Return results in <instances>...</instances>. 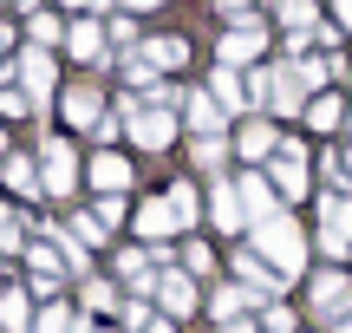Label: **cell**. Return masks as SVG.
Here are the masks:
<instances>
[{
    "label": "cell",
    "instance_id": "cell-1",
    "mask_svg": "<svg viewBox=\"0 0 352 333\" xmlns=\"http://www.w3.org/2000/svg\"><path fill=\"white\" fill-rule=\"evenodd\" d=\"M254 255H261L280 281H300V268H307V235H300V222H294L287 209L267 216V222H254Z\"/></svg>",
    "mask_w": 352,
    "mask_h": 333
},
{
    "label": "cell",
    "instance_id": "cell-2",
    "mask_svg": "<svg viewBox=\"0 0 352 333\" xmlns=\"http://www.w3.org/2000/svg\"><path fill=\"white\" fill-rule=\"evenodd\" d=\"M72 183H78L72 144H65V138H46V144H39V190H46V196H72Z\"/></svg>",
    "mask_w": 352,
    "mask_h": 333
},
{
    "label": "cell",
    "instance_id": "cell-3",
    "mask_svg": "<svg viewBox=\"0 0 352 333\" xmlns=\"http://www.w3.org/2000/svg\"><path fill=\"white\" fill-rule=\"evenodd\" d=\"M261 46H267V26H261V20H248V13H241V20L228 26L222 39H215V52H222L228 72H235V65H248V59H261Z\"/></svg>",
    "mask_w": 352,
    "mask_h": 333
},
{
    "label": "cell",
    "instance_id": "cell-4",
    "mask_svg": "<svg viewBox=\"0 0 352 333\" xmlns=\"http://www.w3.org/2000/svg\"><path fill=\"white\" fill-rule=\"evenodd\" d=\"M267 164H274V196L280 203L307 196V151H300V138H280V151L267 157Z\"/></svg>",
    "mask_w": 352,
    "mask_h": 333
},
{
    "label": "cell",
    "instance_id": "cell-5",
    "mask_svg": "<svg viewBox=\"0 0 352 333\" xmlns=\"http://www.w3.org/2000/svg\"><path fill=\"white\" fill-rule=\"evenodd\" d=\"M157 308H164V321H189L196 314V281L189 275H176V268H157Z\"/></svg>",
    "mask_w": 352,
    "mask_h": 333
},
{
    "label": "cell",
    "instance_id": "cell-6",
    "mask_svg": "<svg viewBox=\"0 0 352 333\" xmlns=\"http://www.w3.org/2000/svg\"><path fill=\"white\" fill-rule=\"evenodd\" d=\"M235 196H241V216H248V222H267V216H280V196H274V183H267V177H254V170H241V177H235Z\"/></svg>",
    "mask_w": 352,
    "mask_h": 333
},
{
    "label": "cell",
    "instance_id": "cell-7",
    "mask_svg": "<svg viewBox=\"0 0 352 333\" xmlns=\"http://www.w3.org/2000/svg\"><path fill=\"white\" fill-rule=\"evenodd\" d=\"M314 314H327V321H346V314H352V281L340 268L314 275Z\"/></svg>",
    "mask_w": 352,
    "mask_h": 333
},
{
    "label": "cell",
    "instance_id": "cell-8",
    "mask_svg": "<svg viewBox=\"0 0 352 333\" xmlns=\"http://www.w3.org/2000/svg\"><path fill=\"white\" fill-rule=\"evenodd\" d=\"M59 111H65V125L72 131H98V118H104V98H98V85H65L59 92Z\"/></svg>",
    "mask_w": 352,
    "mask_h": 333
},
{
    "label": "cell",
    "instance_id": "cell-9",
    "mask_svg": "<svg viewBox=\"0 0 352 333\" xmlns=\"http://www.w3.org/2000/svg\"><path fill=\"white\" fill-rule=\"evenodd\" d=\"M13 78H20V92H26V98H46V92H52V52H39V46H26L20 52V59H13Z\"/></svg>",
    "mask_w": 352,
    "mask_h": 333
},
{
    "label": "cell",
    "instance_id": "cell-10",
    "mask_svg": "<svg viewBox=\"0 0 352 333\" xmlns=\"http://www.w3.org/2000/svg\"><path fill=\"white\" fill-rule=\"evenodd\" d=\"M124 125H131V138H138V151H170V138H176L170 111H131Z\"/></svg>",
    "mask_w": 352,
    "mask_h": 333
},
{
    "label": "cell",
    "instance_id": "cell-11",
    "mask_svg": "<svg viewBox=\"0 0 352 333\" xmlns=\"http://www.w3.org/2000/svg\"><path fill=\"white\" fill-rule=\"evenodd\" d=\"M235 275H241V288H248L254 301H267V294H280V275L267 268L254 248H235Z\"/></svg>",
    "mask_w": 352,
    "mask_h": 333
},
{
    "label": "cell",
    "instance_id": "cell-12",
    "mask_svg": "<svg viewBox=\"0 0 352 333\" xmlns=\"http://www.w3.org/2000/svg\"><path fill=\"white\" fill-rule=\"evenodd\" d=\"M235 151L248 157V164H261V157H274V151H280V131L267 125V118H248V125L235 131Z\"/></svg>",
    "mask_w": 352,
    "mask_h": 333
},
{
    "label": "cell",
    "instance_id": "cell-13",
    "mask_svg": "<svg viewBox=\"0 0 352 333\" xmlns=\"http://www.w3.org/2000/svg\"><path fill=\"white\" fill-rule=\"evenodd\" d=\"M138 235H144V242H151V248H170V235H176V216L164 209V196L138 209Z\"/></svg>",
    "mask_w": 352,
    "mask_h": 333
},
{
    "label": "cell",
    "instance_id": "cell-14",
    "mask_svg": "<svg viewBox=\"0 0 352 333\" xmlns=\"http://www.w3.org/2000/svg\"><path fill=\"white\" fill-rule=\"evenodd\" d=\"M209 98L222 105V118H228V111H248V85H241V72L215 65V78H209Z\"/></svg>",
    "mask_w": 352,
    "mask_h": 333
},
{
    "label": "cell",
    "instance_id": "cell-15",
    "mask_svg": "<svg viewBox=\"0 0 352 333\" xmlns=\"http://www.w3.org/2000/svg\"><path fill=\"white\" fill-rule=\"evenodd\" d=\"M0 177H7V190L20 196V203L46 196V190H39V164H33V157H7V164H0Z\"/></svg>",
    "mask_w": 352,
    "mask_h": 333
},
{
    "label": "cell",
    "instance_id": "cell-16",
    "mask_svg": "<svg viewBox=\"0 0 352 333\" xmlns=\"http://www.w3.org/2000/svg\"><path fill=\"white\" fill-rule=\"evenodd\" d=\"M91 183H98L104 196H124L131 190V164L118 151H104V157H91Z\"/></svg>",
    "mask_w": 352,
    "mask_h": 333
},
{
    "label": "cell",
    "instance_id": "cell-17",
    "mask_svg": "<svg viewBox=\"0 0 352 333\" xmlns=\"http://www.w3.org/2000/svg\"><path fill=\"white\" fill-rule=\"evenodd\" d=\"M164 209L176 216V229H189V222L202 216V196H196V183H183V177H176V183H164Z\"/></svg>",
    "mask_w": 352,
    "mask_h": 333
},
{
    "label": "cell",
    "instance_id": "cell-18",
    "mask_svg": "<svg viewBox=\"0 0 352 333\" xmlns=\"http://www.w3.org/2000/svg\"><path fill=\"white\" fill-rule=\"evenodd\" d=\"M183 111H189V125H196V138H222V105H215L209 92H189Z\"/></svg>",
    "mask_w": 352,
    "mask_h": 333
},
{
    "label": "cell",
    "instance_id": "cell-19",
    "mask_svg": "<svg viewBox=\"0 0 352 333\" xmlns=\"http://www.w3.org/2000/svg\"><path fill=\"white\" fill-rule=\"evenodd\" d=\"M65 52H72V59H98L104 52V26L98 20H72L65 26Z\"/></svg>",
    "mask_w": 352,
    "mask_h": 333
},
{
    "label": "cell",
    "instance_id": "cell-20",
    "mask_svg": "<svg viewBox=\"0 0 352 333\" xmlns=\"http://www.w3.org/2000/svg\"><path fill=\"white\" fill-rule=\"evenodd\" d=\"M209 216L222 222L228 235H235L241 222H248V216H241V196H235V183H228V177H222V183H215V190H209Z\"/></svg>",
    "mask_w": 352,
    "mask_h": 333
},
{
    "label": "cell",
    "instance_id": "cell-21",
    "mask_svg": "<svg viewBox=\"0 0 352 333\" xmlns=\"http://www.w3.org/2000/svg\"><path fill=\"white\" fill-rule=\"evenodd\" d=\"M144 59H151V72L164 65V72H183L189 65V39H170V33H157L151 46H144Z\"/></svg>",
    "mask_w": 352,
    "mask_h": 333
},
{
    "label": "cell",
    "instance_id": "cell-22",
    "mask_svg": "<svg viewBox=\"0 0 352 333\" xmlns=\"http://www.w3.org/2000/svg\"><path fill=\"white\" fill-rule=\"evenodd\" d=\"M267 111H280V118L307 111V85H300L294 72H274V98H267Z\"/></svg>",
    "mask_w": 352,
    "mask_h": 333
},
{
    "label": "cell",
    "instance_id": "cell-23",
    "mask_svg": "<svg viewBox=\"0 0 352 333\" xmlns=\"http://www.w3.org/2000/svg\"><path fill=\"white\" fill-rule=\"evenodd\" d=\"M241 308H261V301H254L248 294V288H215V294H209V314H215V321H241Z\"/></svg>",
    "mask_w": 352,
    "mask_h": 333
},
{
    "label": "cell",
    "instance_id": "cell-24",
    "mask_svg": "<svg viewBox=\"0 0 352 333\" xmlns=\"http://www.w3.org/2000/svg\"><path fill=\"white\" fill-rule=\"evenodd\" d=\"M307 125H314V131H340V125H346L340 92H320V98H307Z\"/></svg>",
    "mask_w": 352,
    "mask_h": 333
},
{
    "label": "cell",
    "instance_id": "cell-25",
    "mask_svg": "<svg viewBox=\"0 0 352 333\" xmlns=\"http://www.w3.org/2000/svg\"><path fill=\"white\" fill-rule=\"evenodd\" d=\"M26 261H33V275H39V294H59V255H52L46 242H26Z\"/></svg>",
    "mask_w": 352,
    "mask_h": 333
},
{
    "label": "cell",
    "instance_id": "cell-26",
    "mask_svg": "<svg viewBox=\"0 0 352 333\" xmlns=\"http://www.w3.org/2000/svg\"><path fill=\"white\" fill-rule=\"evenodd\" d=\"M26 111H39V105L20 92V78H13V65H7V72H0V118H26Z\"/></svg>",
    "mask_w": 352,
    "mask_h": 333
},
{
    "label": "cell",
    "instance_id": "cell-27",
    "mask_svg": "<svg viewBox=\"0 0 352 333\" xmlns=\"http://www.w3.org/2000/svg\"><path fill=\"white\" fill-rule=\"evenodd\" d=\"M0 327H13V333L33 327V301H26L20 288H7V294H0Z\"/></svg>",
    "mask_w": 352,
    "mask_h": 333
},
{
    "label": "cell",
    "instance_id": "cell-28",
    "mask_svg": "<svg viewBox=\"0 0 352 333\" xmlns=\"http://www.w3.org/2000/svg\"><path fill=\"white\" fill-rule=\"evenodd\" d=\"M78 294H85V308H91V314H124V301H118V288H111V281H85Z\"/></svg>",
    "mask_w": 352,
    "mask_h": 333
},
{
    "label": "cell",
    "instance_id": "cell-29",
    "mask_svg": "<svg viewBox=\"0 0 352 333\" xmlns=\"http://www.w3.org/2000/svg\"><path fill=\"white\" fill-rule=\"evenodd\" d=\"M26 33H33L39 52H46V46H65V26L52 20V13H33V20H26Z\"/></svg>",
    "mask_w": 352,
    "mask_h": 333
},
{
    "label": "cell",
    "instance_id": "cell-30",
    "mask_svg": "<svg viewBox=\"0 0 352 333\" xmlns=\"http://www.w3.org/2000/svg\"><path fill=\"white\" fill-rule=\"evenodd\" d=\"M78 321H72V308H65V301H52L46 314H33V333H72Z\"/></svg>",
    "mask_w": 352,
    "mask_h": 333
},
{
    "label": "cell",
    "instance_id": "cell-31",
    "mask_svg": "<svg viewBox=\"0 0 352 333\" xmlns=\"http://www.w3.org/2000/svg\"><path fill=\"white\" fill-rule=\"evenodd\" d=\"M72 235H78V248H85V242H104V222H98V209H78V216H72Z\"/></svg>",
    "mask_w": 352,
    "mask_h": 333
},
{
    "label": "cell",
    "instance_id": "cell-32",
    "mask_svg": "<svg viewBox=\"0 0 352 333\" xmlns=\"http://www.w3.org/2000/svg\"><path fill=\"white\" fill-rule=\"evenodd\" d=\"M222 157H228L222 138H196V164H202V170H222Z\"/></svg>",
    "mask_w": 352,
    "mask_h": 333
},
{
    "label": "cell",
    "instance_id": "cell-33",
    "mask_svg": "<svg viewBox=\"0 0 352 333\" xmlns=\"http://www.w3.org/2000/svg\"><path fill=\"white\" fill-rule=\"evenodd\" d=\"M280 20L300 33V26H314V0H280Z\"/></svg>",
    "mask_w": 352,
    "mask_h": 333
},
{
    "label": "cell",
    "instance_id": "cell-34",
    "mask_svg": "<svg viewBox=\"0 0 352 333\" xmlns=\"http://www.w3.org/2000/svg\"><path fill=\"white\" fill-rule=\"evenodd\" d=\"M124 78H131V85H144V92L157 85V72H151V59H144V52H131V59H124Z\"/></svg>",
    "mask_w": 352,
    "mask_h": 333
},
{
    "label": "cell",
    "instance_id": "cell-35",
    "mask_svg": "<svg viewBox=\"0 0 352 333\" xmlns=\"http://www.w3.org/2000/svg\"><path fill=\"white\" fill-rule=\"evenodd\" d=\"M104 33H111V39H118V46H138V20H131V13H118V20H111V26H104Z\"/></svg>",
    "mask_w": 352,
    "mask_h": 333
},
{
    "label": "cell",
    "instance_id": "cell-36",
    "mask_svg": "<svg viewBox=\"0 0 352 333\" xmlns=\"http://www.w3.org/2000/svg\"><path fill=\"white\" fill-rule=\"evenodd\" d=\"M261 333H294V314L287 308H267L261 314Z\"/></svg>",
    "mask_w": 352,
    "mask_h": 333
},
{
    "label": "cell",
    "instance_id": "cell-37",
    "mask_svg": "<svg viewBox=\"0 0 352 333\" xmlns=\"http://www.w3.org/2000/svg\"><path fill=\"white\" fill-rule=\"evenodd\" d=\"M333 20H340V26H352V0H333Z\"/></svg>",
    "mask_w": 352,
    "mask_h": 333
},
{
    "label": "cell",
    "instance_id": "cell-38",
    "mask_svg": "<svg viewBox=\"0 0 352 333\" xmlns=\"http://www.w3.org/2000/svg\"><path fill=\"white\" fill-rule=\"evenodd\" d=\"M215 7H222V13H235V20H241V13H248V0H215Z\"/></svg>",
    "mask_w": 352,
    "mask_h": 333
},
{
    "label": "cell",
    "instance_id": "cell-39",
    "mask_svg": "<svg viewBox=\"0 0 352 333\" xmlns=\"http://www.w3.org/2000/svg\"><path fill=\"white\" fill-rule=\"evenodd\" d=\"M222 333H261V327H254V321H228Z\"/></svg>",
    "mask_w": 352,
    "mask_h": 333
},
{
    "label": "cell",
    "instance_id": "cell-40",
    "mask_svg": "<svg viewBox=\"0 0 352 333\" xmlns=\"http://www.w3.org/2000/svg\"><path fill=\"white\" fill-rule=\"evenodd\" d=\"M7 52H13V26H0V59H7Z\"/></svg>",
    "mask_w": 352,
    "mask_h": 333
},
{
    "label": "cell",
    "instance_id": "cell-41",
    "mask_svg": "<svg viewBox=\"0 0 352 333\" xmlns=\"http://www.w3.org/2000/svg\"><path fill=\"white\" fill-rule=\"evenodd\" d=\"M157 7V0H124V13H151Z\"/></svg>",
    "mask_w": 352,
    "mask_h": 333
},
{
    "label": "cell",
    "instance_id": "cell-42",
    "mask_svg": "<svg viewBox=\"0 0 352 333\" xmlns=\"http://www.w3.org/2000/svg\"><path fill=\"white\" fill-rule=\"evenodd\" d=\"M65 7H98V0H65Z\"/></svg>",
    "mask_w": 352,
    "mask_h": 333
},
{
    "label": "cell",
    "instance_id": "cell-43",
    "mask_svg": "<svg viewBox=\"0 0 352 333\" xmlns=\"http://www.w3.org/2000/svg\"><path fill=\"white\" fill-rule=\"evenodd\" d=\"M340 333H352V314H346V321H340Z\"/></svg>",
    "mask_w": 352,
    "mask_h": 333
},
{
    "label": "cell",
    "instance_id": "cell-44",
    "mask_svg": "<svg viewBox=\"0 0 352 333\" xmlns=\"http://www.w3.org/2000/svg\"><path fill=\"white\" fill-rule=\"evenodd\" d=\"M13 7H39V0H13Z\"/></svg>",
    "mask_w": 352,
    "mask_h": 333
},
{
    "label": "cell",
    "instance_id": "cell-45",
    "mask_svg": "<svg viewBox=\"0 0 352 333\" xmlns=\"http://www.w3.org/2000/svg\"><path fill=\"white\" fill-rule=\"evenodd\" d=\"M0 157H7V131H0Z\"/></svg>",
    "mask_w": 352,
    "mask_h": 333
}]
</instances>
